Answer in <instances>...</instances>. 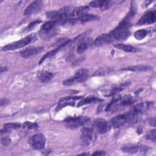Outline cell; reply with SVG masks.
Instances as JSON below:
<instances>
[{
  "label": "cell",
  "instance_id": "1",
  "mask_svg": "<svg viewBox=\"0 0 156 156\" xmlns=\"http://www.w3.org/2000/svg\"><path fill=\"white\" fill-rule=\"evenodd\" d=\"M139 114L134 110H132L126 113L119 115L113 118L110 122L111 125L115 128L121 127L129 122H132L136 120Z\"/></svg>",
  "mask_w": 156,
  "mask_h": 156
},
{
  "label": "cell",
  "instance_id": "2",
  "mask_svg": "<svg viewBox=\"0 0 156 156\" xmlns=\"http://www.w3.org/2000/svg\"><path fill=\"white\" fill-rule=\"evenodd\" d=\"M37 39V37L35 34H31L30 35L26 37L25 38H22L20 40L9 43L2 48V51H12L17 49L21 48L29 43H32L34 41H35Z\"/></svg>",
  "mask_w": 156,
  "mask_h": 156
},
{
  "label": "cell",
  "instance_id": "3",
  "mask_svg": "<svg viewBox=\"0 0 156 156\" xmlns=\"http://www.w3.org/2000/svg\"><path fill=\"white\" fill-rule=\"evenodd\" d=\"M96 138V134L92 127H83L81 130L80 141L83 146L89 145L94 142Z\"/></svg>",
  "mask_w": 156,
  "mask_h": 156
},
{
  "label": "cell",
  "instance_id": "4",
  "mask_svg": "<svg viewBox=\"0 0 156 156\" xmlns=\"http://www.w3.org/2000/svg\"><path fill=\"white\" fill-rule=\"evenodd\" d=\"M90 118L87 116L68 117L65 120V126L69 129H76L88 123Z\"/></svg>",
  "mask_w": 156,
  "mask_h": 156
},
{
  "label": "cell",
  "instance_id": "5",
  "mask_svg": "<svg viewBox=\"0 0 156 156\" xmlns=\"http://www.w3.org/2000/svg\"><path fill=\"white\" fill-rule=\"evenodd\" d=\"M88 73V69L85 68H81L78 69L73 77L68 78V79L63 82V85L66 86H69L74 83L80 82L86 79L87 74Z\"/></svg>",
  "mask_w": 156,
  "mask_h": 156
},
{
  "label": "cell",
  "instance_id": "6",
  "mask_svg": "<svg viewBox=\"0 0 156 156\" xmlns=\"http://www.w3.org/2000/svg\"><path fill=\"white\" fill-rule=\"evenodd\" d=\"M29 142L33 149L35 150H40L44 147L46 139L42 133H37L30 138Z\"/></svg>",
  "mask_w": 156,
  "mask_h": 156
},
{
  "label": "cell",
  "instance_id": "7",
  "mask_svg": "<svg viewBox=\"0 0 156 156\" xmlns=\"http://www.w3.org/2000/svg\"><path fill=\"white\" fill-rule=\"evenodd\" d=\"M94 126L99 133H106L110 127L109 123L103 118H98L94 121Z\"/></svg>",
  "mask_w": 156,
  "mask_h": 156
},
{
  "label": "cell",
  "instance_id": "8",
  "mask_svg": "<svg viewBox=\"0 0 156 156\" xmlns=\"http://www.w3.org/2000/svg\"><path fill=\"white\" fill-rule=\"evenodd\" d=\"M155 21V12L148 11L146 12L138 21L137 24L144 25L151 24Z\"/></svg>",
  "mask_w": 156,
  "mask_h": 156
},
{
  "label": "cell",
  "instance_id": "9",
  "mask_svg": "<svg viewBox=\"0 0 156 156\" xmlns=\"http://www.w3.org/2000/svg\"><path fill=\"white\" fill-rule=\"evenodd\" d=\"M43 5V2L41 1H35L32 2L24 11V15H30L38 12Z\"/></svg>",
  "mask_w": 156,
  "mask_h": 156
},
{
  "label": "cell",
  "instance_id": "10",
  "mask_svg": "<svg viewBox=\"0 0 156 156\" xmlns=\"http://www.w3.org/2000/svg\"><path fill=\"white\" fill-rule=\"evenodd\" d=\"M42 50L41 47H35V46H29L24 49H23L20 52V55L22 57L27 58H30L34 55H37Z\"/></svg>",
  "mask_w": 156,
  "mask_h": 156
},
{
  "label": "cell",
  "instance_id": "11",
  "mask_svg": "<svg viewBox=\"0 0 156 156\" xmlns=\"http://www.w3.org/2000/svg\"><path fill=\"white\" fill-rule=\"evenodd\" d=\"M114 41L110 34H103L98 36L94 41V44L96 46H102Z\"/></svg>",
  "mask_w": 156,
  "mask_h": 156
},
{
  "label": "cell",
  "instance_id": "12",
  "mask_svg": "<svg viewBox=\"0 0 156 156\" xmlns=\"http://www.w3.org/2000/svg\"><path fill=\"white\" fill-rule=\"evenodd\" d=\"M110 34L113 37L114 41L124 40L126 39L130 34L129 30H120L116 29H114L112 31L110 32Z\"/></svg>",
  "mask_w": 156,
  "mask_h": 156
},
{
  "label": "cell",
  "instance_id": "13",
  "mask_svg": "<svg viewBox=\"0 0 156 156\" xmlns=\"http://www.w3.org/2000/svg\"><path fill=\"white\" fill-rule=\"evenodd\" d=\"M88 6H81L76 8H74L72 12L70 13L68 19L74 20L79 18L82 15L85 14L88 11Z\"/></svg>",
  "mask_w": 156,
  "mask_h": 156
},
{
  "label": "cell",
  "instance_id": "14",
  "mask_svg": "<svg viewBox=\"0 0 156 156\" xmlns=\"http://www.w3.org/2000/svg\"><path fill=\"white\" fill-rule=\"evenodd\" d=\"M149 147L147 146L140 145V146H135L123 147L122 150L127 153H136L138 152H146L148 151Z\"/></svg>",
  "mask_w": 156,
  "mask_h": 156
},
{
  "label": "cell",
  "instance_id": "15",
  "mask_svg": "<svg viewBox=\"0 0 156 156\" xmlns=\"http://www.w3.org/2000/svg\"><path fill=\"white\" fill-rule=\"evenodd\" d=\"M152 69V67L147 65H132L125 68H122L121 70L130 71H147Z\"/></svg>",
  "mask_w": 156,
  "mask_h": 156
},
{
  "label": "cell",
  "instance_id": "16",
  "mask_svg": "<svg viewBox=\"0 0 156 156\" xmlns=\"http://www.w3.org/2000/svg\"><path fill=\"white\" fill-rule=\"evenodd\" d=\"M53 76H54V75L52 73L45 71V70L40 71L38 72V74H37L38 78L42 82H44V83L50 81L52 79V78L53 77Z\"/></svg>",
  "mask_w": 156,
  "mask_h": 156
},
{
  "label": "cell",
  "instance_id": "17",
  "mask_svg": "<svg viewBox=\"0 0 156 156\" xmlns=\"http://www.w3.org/2000/svg\"><path fill=\"white\" fill-rule=\"evenodd\" d=\"M110 2L107 1H93L89 4L90 6L94 8H101V10H105L108 8Z\"/></svg>",
  "mask_w": 156,
  "mask_h": 156
},
{
  "label": "cell",
  "instance_id": "18",
  "mask_svg": "<svg viewBox=\"0 0 156 156\" xmlns=\"http://www.w3.org/2000/svg\"><path fill=\"white\" fill-rule=\"evenodd\" d=\"M69 41L70 40H68V41H66V42H65V43H62V44H60L58 47H57V48H55V49H54V50H52V51H50L49 52H47L46 54H45L41 58V59H40V60L38 62V64L39 65H40L43 62H44L46 58H50V57H51L52 56H53L54 54H56V52L59 50V49H60L62 47H63V46H65L66 44H68L69 42Z\"/></svg>",
  "mask_w": 156,
  "mask_h": 156
},
{
  "label": "cell",
  "instance_id": "19",
  "mask_svg": "<svg viewBox=\"0 0 156 156\" xmlns=\"http://www.w3.org/2000/svg\"><path fill=\"white\" fill-rule=\"evenodd\" d=\"M98 19H99V17L95 15L85 13V14L82 15L81 16H80L79 18L73 20V21H74V22L79 21L81 23H86V22L95 21Z\"/></svg>",
  "mask_w": 156,
  "mask_h": 156
},
{
  "label": "cell",
  "instance_id": "20",
  "mask_svg": "<svg viewBox=\"0 0 156 156\" xmlns=\"http://www.w3.org/2000/svg\"><path fill=\"white\" fill-rule=\"evenodd\" d=\"M114 46L119 49H121L128 52H136L139 51V49L138 48H136L130 45H127V44H124L121 43L115 44Z\"/></svg>",
  "mask_w": 156,
  "mask_h": 156
},
{
  "label": "cell",
  "instance_id": "21",
  "mask_svg": "<svg viewBox=\"0 0 156 156\" xmlns=\"http://www.w3.org/2000/svg\"><path fill=\"white\" fill-rule=\"evenodd\" d=\"M102 101V99H99V98H97L94 96H89L84 99H83L82 101H80L78 104H77V107H79L82 105L87 104H90L92 102H98V101Z\"/></svg>",
  "mask_w": 156,
  "mask_h": 156
},
{
  "label": "cell",
  "instance_id": "22",
  "mask_svg": "<svg viewBox=\"0 0 156 156\" xmlns=\"http://www.w3.org/2000/svg\"><path fill=\"white\" fill-rule=\"evenodd\" d=\"M151 104V102H143L133 107V110H134L138 114H140L141 112L147 110L150 107Z\"/></svg>",
  "mask_w": 156,
  "mask_h": 156
},
{
  "label": "cell",
  "instance_id": "23",
  "mask_svg": "<svg viewBox=\"0 0 156 156\" xmlns=\"http://www.w3.org/2000/svg\"><path fill=\"white\" fill-rule=\"evenodd\" d=\"M57 23V21H48L46 23H45L44 24L42 25L41 27V30L42 32H48L50 30H52L54 29V26H55Z\"/></svg>",
  "mask_w": 156,
  "mask_h": 156
},
{
  "label": "cell",
  "instance_id": "24",
  "mask_svg": "<svg viewBox=\"0 0 156 156\" xmlns=\"http://www.w3.org/2000/svg\"><path fill=\"white\" fill-rule=\"evenodd\" d=\"M147 35V31L144 29H141L136 31L134 34L135 38L138 40H143Z\"/></svg>",
  "mask_w": 156,
  "mask_h": 156
},
{
  "label": "cell",
  "instance_id": "25",
  "mask_svg": "<svg viewBox=\"0 0 156 156\" xmlns=\"http://www.w3.org/2000/svg\"><path fill=\"white\" fill-rule=\"evenodd\" d=\"M112 69L109 68H100L94 72L93 76H101L110 72Z\"/></svg>",
  "mask_w": 156,
  "mask_h": 156
},
{
  "label": "cell",
  "instance_id": "26",
  "mask_svg": "<svg viewBox=\"0 0 156 156\" xmlns=\"http://www.w3.org/2000/svg\"><path fill=\"white\" fill-rule=\"evenodd\" d=\"M21 127V125L18 123H7L4 126V129L11 130V129H17Z\"/></svg>",
  "mask_w": 156,
  "mask_h": 156
},
{
  "label": "cell",
  "instance_id": "27",
  "mask_svg": "<svg viewBox=\"0 0 156 156\" xmlns=\"http://www.w3.org/2000/svg\"><path fill=\"white\" fill-rule=\"evenodd\" d=\"M122 90V88L121 87H116V88H114L113 89L107 91L106 93V94H105V96H113L116 94H117L119 92H120Z\"/></svg>",
  "mask_w": 156,
  "mask_h": 156
},
{
  "label": "cell",
  "instance_id": "28",
  "mask_svg": "<svg viewBox=\"0 0 156 156\" xmlns=\"http://www.w3.org/2000/svg\"><path fill=\"white\" fill-rule=\"evenodd\" d=\"M68 105H71V106H74V102H65V101L64 102H59V104L57 105V107H56V111H58L60 110H61L62 108H64L66 106Z\"/></svg>",
  "mask_w": 156,
  "mask_h": 156
},
{
  "label": "cell",
  "instance_id": "29",
  "mask_svg": "<svg viewBox=\"0 0 156 156\" xmlns=\"http://www.w3.org/2000/svg\"><path fill=\"white\" fill-rule=\"evenodd\" d=\"M37 127H38V125L35 122L26 121L23 124V127L25 129H36Z\"/></svg>",
  "mask_w": 156,
  "mask_h": 156
},
{
  "label": "cell",
  "instance_id": "30",
  "mask_svg": "<svg viewBox=\"0 0 156 156\" xmlns=\"http://www.w3.org/2000/svg\"><path fill=\"white\" fill-rule=\"evenodd\" d=\"M87 48V43H85V42L81 43L80 44H79V46L77 48V53L80 54V53L83 52L86 50Z\"/></svg>",
  "mask_w": 156,
  "mask_h": 156
},
{
  "label": "cell",
  "instance_id": "31",
  "mask_svg": "<svg viewBox=\"0 0 156 156\" xmlns=\"http://www.w3.org/2000/svg\"><path fill=\"white\" fill-rule=\"evenodd\" d=\"M146 138L148 140H152V141H155V129H152V130H150L146 135Z\"/></svg>",
  "mask_w": 156,
  "mask_h": 156
},
{
  "label": "cell",
  "instance_id": "32",
  "mask_svg": "<svg viewBox=\"0 0 156 156\" xmlns=\"http://www.w3.org/2000/svg\"><path fill=\"white\" fill-rule=\"evenodd\" d=\"M82 97L81 96H68V97H65L62 98L59 100V102H64L69 100H77L80 99Z\"/></svg>",
  "mask_w": 156,
  "mask_h": 156
},
{
  "label": "cell",
  "instance_id": "33",
  "mask_svg": "<svg viewBox=\"0 0 156 156\" xmlns=\"http://www.w3.org/2000/svg\"><path fill=\"white\" fill-rule=\"evenodd\" d=\"M10 138L8 136H4V137H2L1 138V143L2 144V145L7 146H8L10 143Z\"/></svg>",
  "mask_w": 156,
  "mask_h": 156
},
{
  "label": "cell",
  "instance_id": "34",
  "mask_svg": "<svg viewBox=\"0 0 156 156\" xmlns=\"http://www.w3.org/2000/svg\"><path fill=\"white\" fill-rule=\"evenodd\" d=\"M41 22V21L40 20H35V21H34L30 23V24H29V25H28L27 27V29L28 30H30V29H32L33 27H35L37 24H38L39 23H40Z\"/></svg>",
  "mask_w": 156,
  "mask_h": 156
},
{
  "label": "cell",
  "instance_id": "35",
  "mask_svg": "<svg viewBox=\"0 0 156 156\" xmlns=\"http://www.w3.org/2000/svg\"><path fill=\"white\" fill-rule=\"evenodd\" d=\"M93 155H105V153L102 151H97L92 154Z\"/></svg>",
  "mask_w": 156,
  "mask_h": 156
},
{
  "label": "cell",
  "instance_id": "36",
  "mask_svg": "<svg viewBox=\"0 0 156 156\" xmlns=\"http://www.w3.org/2000/svg\"><path fill=\"white\" fill-rule=\"evenodd\" d=\"M9 102V100L6 99H1V102H0V104H1V107H3V106H5L7 104H8Z\"/></svg>",
  "mask_w": 156,
  "mask_h": 156
},
{
  "label": "cell",
  "instance_id": "37",
  "mask_svg": "<svg viewBox=\"0 0 156 156\" xmlns=\"http://www.w3.org/2000/svg\"><path fill=\"white\" fill-rule=\"evenodd\" d=\"M88 154H85V153H83V154H82V155H88Z\"/></svg>",
  "mask_w": 156,
  "mask_h": 156
}]
</instances>
